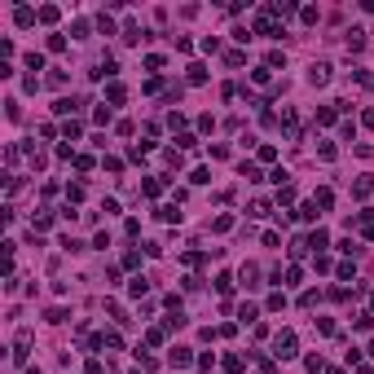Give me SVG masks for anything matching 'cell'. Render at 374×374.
<instances>
[{
    "label": "cell",
    "instance_id": "1",
    "mask_svg": "<svg viewBox=\"0 0 374 374\" xmlns=\"http://www.w3.org/2000/svg\"><path fill=\"white\" fill-rule=\"evenodd\" d=\"M277 348H282V357H291V352H295V335H282V343H277Z\"/></svg>",
    "mask_w": 374,
    "mask_h": 374
}]
</instances>
